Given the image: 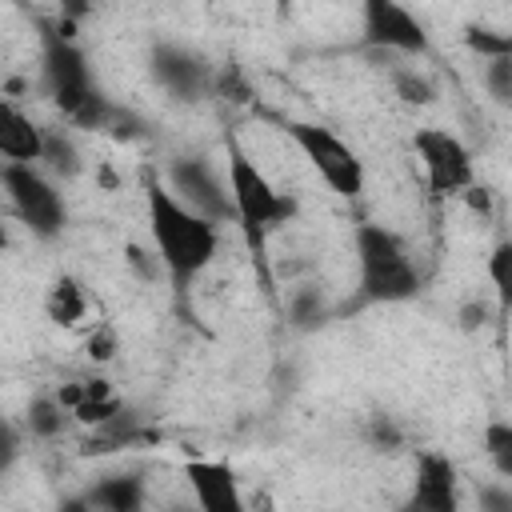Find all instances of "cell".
Here are the masks:
<instances>
[{
	"label": "cell",
	"instance_id": "obj_8",
	"mask_svg": "<svg viewBox=\"0 0 512 512\" xmlns=\"http://www.w3.org/2000/svg\"><path fill=\"white\" fill-rule=\"evenodd\" d=\"M412 152L424 168V180H428V192L440 196V200H452V196H464L472 184H476V164H472V152L468 144L448 132V128H420L412 136Z\"/></svg>",
	"mask_w": 512,
	"mask_h": 512
},
{
	"label": "cell",
	"instance_id": "obj_1",
	"mask_svg": "<svg viewBox=\"0 0 512 512\" xmlns=\"http://www.w3.org/2000/svg\"><path fill=\"white\" fill-rule=\"evenodd\" d=\"M144 212H148V236L152 252L164 268V276L184 292L220 252V228L208 224L204 216L188 212L160 180L144 184Z\"/></svg>",
	"mask_w": 512,
	"mask_h": 512
},
{
	"label": "cell",
	"instance_id": "obj_28",
	"mask_svg": "<svg viewBox=\"0 0 512 512\" xmlns=\"http://www.w3.org/2000/svg\"><path fill=\"white\" fill-rule=\"evenodd\" d=\"M124 260H128V268L140 276V280H160V260H156V252H148L144 244H128L124 248Z\"/></svg>",
	"mask_w": 512,
	"mask_h": 512
},
{
	"label": "cell",
	"instance_id": "obj_27",
	"mask_svg": "<svg viewBox=\"0 0 512 512\" xmlns=\"http://www.w3.org/2000/svg\"><path fill=\"white\" fill-rule=\"evenodd\" d=\"M476 512H512V488L508 480H488L476 488Z\"/></svg>",
	"mask_w": 512,
	"mask_h": 512
},
{
	"label": "cell",
	"instance_id": "obj_33",
	"mask_svg": "<svg viewBox=\"0 0 512 512\" xmlns=\"http://www.w3.org/2000/svg\"><path fill=\"white\" fill-rule=\"evenodd\" d=\"M8 248V228H4V220H0V252Z\"/></svg>",
	"mask_w": 512,
	"mask_h": 512
},
{
	"label": "cell",
	"instance_id": "obj_21",
	"mask_svg": "<svg viewBox=\"0 0 512 512\" xmlns=\"http://www.w3.org/2000/svg\"><path fill=\"white\" fill-rule=\"evenodd\" d=\"M484 452L496 468V480H512V424L508 420H492L484 428Z\"/></svg>",
	"mask_w": 512,
	"mask_h": 512
},
{
	"label": "cell",
	"instance_id": "obj_2",
	"mask_svg": "<svg viewBox=\"0 0 512 512\" xmlns=\"http://www.w3.org/2000/svg\"><path fill=\"white\" fill-rule=\"evenodd\" d=\"M224 184H228V200H232V224L244 232L252 260L264 264L268 240L276 228H284L296 216V200L264 176V168L240 148L236 136L224 140Z\"/></svg>",
	"mask_w": 512,
	"mask_h": 512
},
{
	"label": "cell",
	"instance_id": "obj_32",
	"mask_svg": "<svg viewBox=\"0 0 512 512\" xmlns=\"http://www.w3.org/2000/svg\"><path fill=\"white\" fill-rule=\"evenodd\" d=\"M56 512H96L88 500H84V492L80 496H64L60 504H56Z\"/></svg>",
	"mask_w": 512,
	"mask_h": 512
},
{
	"label": "cell",
	"instance_id": "obj_13",
	"mask_svg": "<svg viewBox=\"0 0 512 512\" xmlns=\"http://www.w3.org/2000/svg\"><path fill=\"white\" fill-rule=\"evenodd\" d=\"M44 128L12 100L0 96V156L4 164H40Z\"/></svg>",
	"mask_w": 512,
	"mask_h": 512
},
{
	"label": "cell",
	"instance_id": "obj_25",
	"mask_svg": "<svg viewBox=\"0 0 512 512\" xmlns=\"http://www.w3.org/2000/svg\"><path fill=\"white\" fill-rule=\"evenodd\" d=\"M84 352H88L92 364H108V360H116V352H120V332H116V324L96 320V328H92L88 340H84Z\"/></svg>",
	"mask_w": 512,
	"mask_h": 512
},
{
	"label": "cell",
	"instance_id": "obj_22",
	"mask_svg": "<svg viewBox=\"0 0 512 512\" xmlns=\"http://www.w3.org/2000/svg\"><path fill=\"white\" fill-rule=\"evenodd\" d=\"M364 440L376 448V452H400L404 448V424L388 412H372L368 424H364Z\"/></svg>",
	"mask_w": 512,
	"mask_h": 512
},
{
	"label": "cell",
	"instance_id": "obj_29",
	"mask_svg": "<svg viewBox=\"0 0 512 512\" xmlns=\"http://www.w3.org/2000/svg\"><path fill=\"white\" fill-rule=\"evenodd\" d=\"M20 456V432L12 428V420H0V476L16 464Z\"/></svg>",
	"mask_w": 512,
	"mask_h": 512
},
{
	"label": "cell",
	"instance_id": "obj_31",
	"mask_svg": "<svg viewBox=\"0 0 512 512\" xmlns=\"http://www.w3.org/2000/svg\"><path fill=\"white\" fill-rule=\"evenodd\" d=\"M488 324V304L484 300H468L464 308H460V328L464 332H476V328H484Z\"/></svg>",
	"mask_w": 512,
	"mask_h": 512
},
{
	"label": "cell",
	"instance_id": "obj_35",
	"mask_svg": "<svg viewBox=\"0 0 512 512\" xmlns=\"http://www.w3.org/2000/svg\"><path fill=\"white\" fill-rule=\"evenodd\" d=\"M0 420H4V416H0Z\"/></svg>",
	"mask_w": 512,
	"mask_h": 512
},
{
	"label": "cell",
	"instance_id": "obj_23",
	"mask_svg": "<svg viewBox=\"0 0 512 512\" xmlns=\"http://www.w3.org/2000/svg\"><path fill=\"white\" fill-rule=\"evenodd\" d=\"M484 92L492 96V104L512 108V52L484 60Z\"/></svg>",
	"mask_w": 512,
	"mask_h": 512
},
{
	"label": "cell",
	"instance_id": "obj_11",
	"mask_svg": "<svg viewBox=\"0 0 512 512\" xmlns=\"http://www.w3.org/2000/svg\"><path fill=\"white\" fill-rule=\"evenodd\" d=\"M396 512H464L460 500V472L448 452H420L412 488Z\"/></svg>",
	"mask_w": 512,
	"mask_h": 512
},
{
	"label": "cell",
	"instance_id": "obj_20",
	"mask_svg": "<svg viewBox=\"0 0 512 512\" xmlns=\"http://www.w3.org/2000/svg\"><path fill=\"white\" fill-rule=\"evenodd\" d=\"M68 412L60 408V400L52 396V392H44V396H32V404H28V412H24V428L36 436V440H56L64 428H68Z\"/></svg>",
	"mask_w": 512,
	"mask_h": 512
},
{
	"label": "cell",
	"instance_id": "obj_18",
	"mask_svg": "<svg viewBox=\"0 0 512 512\" xmlns=\"http://www.w3.org/2000/svg\"><path fill=\"white\" fill-rule=\"evenodd\" d=\"M36 168H44L48 176L72 180V176H80L84 156H80V148H76V140H72L68 132L44 128V148H40V164H36Z\"/></svg>",
	"mask_w": 512,
	"mask_h": 512
},
{
	"label": "cell",
	"instance_id": "obj_12",
	"mask_svg": "<svg viewBox=\"0 0 512 512\" xmlns=\"http://www.w3.org/2000/svg\"><path fill=\"white\" fill-rule=\"evenodd\" d=\"M184 480L192 488L196 512H248L244 488L224 460H188Z\"/></svg>",
	"mask_w": 512,
	"mask_h": 512
},
{
	"label": "cell",
	"instance_id": "obj_10",
	"mask_svg": "<svg viewBox=\"0 0 512 512\" xmlns=\"http://www.w3.org/2000/svg\"><path fill=\"white\" fill-rule=\"evenodd\" d=\"M148 68H152V80L172 96V100H184V104H196V100H208L212 96V76H216V64L180 44V40H160L148 56Z\"/></svg>",
	"mask_w": 512,
	"mask_h": 512
},
{
	"label": "cell",
	"instance_id": "obj_3",
	"mask_svg": "<svg viewBox=\"0 0 512 512\" xmlns=\"http://www.w3.org/2000/svg\"><path fill=\"white\" fill-rule=\"evenodd\" d=\"M352 248H356V272H360L356 280L360 304H404L420 292L424 284L420 264L400 232L364 220L352 232Z\"/></svg>",
	"mask_w": 512,
	"mask_h": 512
},
{
	"label": "cell",
	"instance_id": "obj_5",
	"mask_svg": "<svg viewBox=\"0 0 512 512\" xmlns=\"http://www.w3.org/2000/svg\"><path fill=\"white\" fill-rule=\"evenodd\" d=\"M0 188L12 204V212L20 216V224L40 236V240H56L68 224V204L56 188V180L36 168V164H0Z\"/></svg>",
	"mask_w": 512,
	"mask_h": 512
},
{
	"label": "cell",
	"instance_id": "obj_30",
	"mask_svg": "<svg viewBox=\"0 0 512 512\" xmlns=\"http://www.w3.org/2000/svg\"><path fill=\"white\" fill-rule=\"evenodd\" d=\"M460 200H464V204H468V208H472L480 220H492V192H488L484 184H472V188H468Z\"/></svg>",
	"mask_w": 512,
	"mask_h": 512
},
{
	"label": "cell",
	"instance_id": "obj_4",
	"mask_svg": "<svg viewBox=\"0 0 512 512\" xmlns=\"http://www.w3.org/2000/svg\"><path fill=\"white\" fill-rule=\"evenodd\" d=\"M284 136L304 152V160L316 168V176L340 200H356L364 192V184H368L364 160L336 128H328L320 120H284Z\"/></svg>",
	"mask_w": 512,
	"mask_h": 512
},
{
	"label": "cell",
	"instance_id": "obj_9",
	"mask_svg": "<svg viewBox=\"0 0 512 512\" xmlns=\"http://www.w3.org/2000/svg\"><path fill=\"white\" fill-rule=\"evenodd\" d=\"M164 188L208 224H232V200L224 176L204 156H172L164 168Z\"/></svg>",
	"mask_w": 512,
	"mask_h": 512
},
{
	"label": "cell",
	"instance_id": "obj_14",
	"mask_svg": "<svg viewBox=\"0 0 512 512\" xmlns=\"http://www.w3.org/2000/svg\"><path fill=\"white\" fill-rule=\"evenodd\" d=\"M84 500L96 512H144L148 508V488L136 472H108L84 492Z\"/></svg>",
	"mask_w": 512,
	"mask_h": 512
},
{
	"label": "cell",
	"instance_id": "obj_6",
	"mask_svg": "<svg viewBox=\"0 0 512 512\" xmlns=\"http://www.w3.org/2000/svg\"><path fill=\"white\" fill-rule=\"evenodd\" d=\"M40 76H44V88H48L52 104L64 112V120H72V116L100 92L96 80H92L88 56H84V48L72 40V28H68V24L44 28Z\"/></svg>",
	"mask_w": 512,
	"mask_h": 512
},
{
	"label": "cell",
	"instance_id": "obj_15",
	"mask_svg": "<svg viewBox=\"0 0 512 512\" xmlns=\"http://www.w3.org/2000/svg\"><path fill=\"white\" fill-rule=\"evenodd\" d=\"M124 408H128V404H124V396L112 388V380L92 376V380H80V404L72 408V420L84 424V428H104V424H112Z\"/></svg>",
	"mask_w": 512,
	"mask_h": 512
},
{
	"label": "cell",
	"instance_id": "obj_34",
	"mask_svg": "<svg viewBox=\"0 0 512 512\" xmlns=\"http://www.w3.org/2000/svg\"><path fill=\"white\" fill-rule=\"evenodd\" d=\"M172 512H196V508H172Z\"/></svg>",
	"mask_w": 512,
	"mask_h": 512
},
{
	"label": "cell",
	"instance_id": "obj_16",
	"mask_svg": "<svg viewBox=\"0 0 512 512\" xmlns=\"http://www.w3.org/2000/svg\"><path fill=\"white\" fill-rule=\"evenodd\" d=\"M44 312L52 324L60 328H76L84 316H88V292L76 276H56L48 284V296H44Z\"/></svg>",
	"mask_w": 512,
	"mask_h": 512
},
{
	"label": "cell",
	"instance_id": "obj_17",
	"mask_svg": "<svg viewBox=\"0 0 512 512\" xmlns=\"http://www.w3.org/2000/svg\"><path fill=\"white\" fill-rule=\"evenodd\" d=\"M388 80H392V92L412 108H428L436 100V80L412 60H392L388 64Z\"/></svg>",
	"mask_w": 512,
	"mask_h": 512
},
{
	"label": "cell",
	"instance_id": "obj_19",
	"mask_svg": "<svg viewBox=\"0 0 512 512\" xmlns=\"http://www.w3.org/2000/svg\"><path fill=\"white\" fill-rule=\"evenodd\" d=\"M328 316H332V308H328V300L316 284H300V288L288 292V324L292 328L312 332V328L328 324Z\"/></svg>",
	"mask_w": 512,
	"mask_h": 512
},
{
	"label": "cell",
	"instance_id": "obj_26",
	"mask_svg": "<svg viewBox=\"0 0 512 512\" xmlns=\"http://www.w3.org/2000/svg\"><path fill=\"white\" fill-rule=\"evenodd\" d=\"M508 264H512V244L508 240H496V248L488 256V280H492V288L500 296V308L508 304Z\"/></svg>",
	"mask_w": 512,
	"mask_h": 512
},
{
	"label": "cell",
	"instance_id": "obj_24",
	"mask_svg": "<svg viewBox=\"0 0 512 512\" xmlns=\"http://www.w3.org/2000/svg\"><path fill=\"white\" fill-rule=\"evenodd\" d=\"M464 44L480 56V64L492 60V56H508V52H512V36H508V32H492V28H480V24H472V28L464 32Z\"/></svg>",
	"mask_w": 512,
	"mask_h": 512
},
{
	"label": "cell",
	"instance_id": "obj_7",
	"mask_svg": "<svg viewBox=\"0 0 512 512\" xmlns=\"http://www.w3.org/2000/svg\"><path fill=\"white\" fill-rule=\"evenodd\" d=\"M360 48L380 52L392 64V60L428 56L432 40H428V28L416 20L412 8H404L396 0H368L360 8Z\"/></svg>",
	"mask_w": 512,
	"mask_h": 512
}]
</instances>
